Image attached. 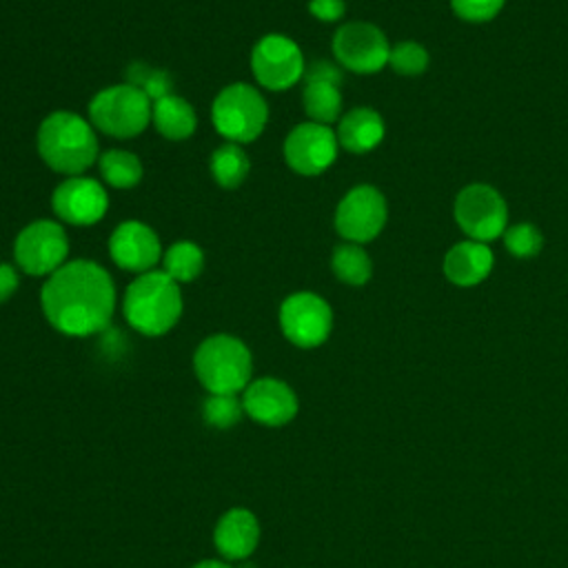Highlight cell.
I'll return each instance as SVG.
<instances>
[{"instance_id":"27","label":"cell","mask_w":568,"mask_h":568,"mask_svg":"<svg viewBox=\"0 0 568 568\" xmlns=\"http://www.w3.org/2000/svg\"><path fill=\"white\" fill-rule=\"evenodd\" d=\"M428 51L415 40H402L390 47L388 67L399 75H419L428 69Z\"/></svg>"},{"instance_id":"5","label":"cell","mask_w":568,"mask_h":568,"mask_svg":"<svg viewBox=\"0 0 568 568\" xmlns=\"http://www.w3.org/2000/svg\"><path fill=\"white\" fill-rule=\"evenodd\" d=\"M153 102L133 84L122 82L98 91L89 102V122L95 131L129 140L151 124Z\"/></svg>"},{"instance_id":"29","label":"cell","mask_w":568,"mask_h":568,"mask_svg":"<svg viewBox=\"0 0 568 568\" xmlns=\"http://www.w3.org/2000/svg\"><path fill=\"white\" fill-rule=\"evenodd\" d=\"M126 80H129V84L138 87L151 102L173 93L169 75L164 71H160V69H151V67H146L142 62H135V64H131L126 69Z\"/></svg>"},{"instance_id":"31","label":"cell","mask_w":568,"mask_h":568,"mask_svg":"<svg viewBox=\"0 0 568 568\" xmlns=\"http://www.w3.org/2000/svg\"><path fill=\"white\" fill-rule=\"evenodd\" d=\"M346 11L344 0H308V13L320 22H337Z\"/></svg>"},{"instance_id":"15","label":"cell","mask_w":568,"mask_h":568,"mask_svg":"<svg viewBox=\"0 0 568 568\" xmlns=\"http://www.w3.org/2000/svg\"><path fill=\"white\" fill-rule=\"evenodd\" d=\"M162 253L158 233L140 220L120 222L109 237V255L115 266L135 275L153 271L162 262Z\"/></svg>"},{"instance_id":"3","label":"cell","mask_w":568,"mask_h":568,"mask_svg":"<svg viewBox=\"0 0 568 568\" xmlns=\"http://www.w3.org/2000/svg\"><path fill=\"white\" fill-rule=\"evenodd\" d=\"M182 291L164 271L135 275L122 297V313L131 328L146 337L169 333L182 315Z\"/></svg>"},{"instance_id":"16","label":"cell","mask_w":568,"mask_h":568,"mask_svg":"<svg viewBox=\"0 0 568 568\" xmlns=\"http://www.w3.org/2000/svg\"><path fill=\"white\" fill-rule=\"evenodd\" d=\"M302 104L311 122L333 124L342 118V69L328 60H315L304 71Z\"/></svg>"},{"instance_id":"24","label":"cell","mask_w":568,"mask_h":568,"mask_svg":"<svg viewBox=\"0 0 568 568\" xmlns=\"http://www.w3.org/2000/svg\"><path fill=\"white\" fill-rule=\"evenodd\" d=\"M331 268L333 275L348 286H362L373 275V262L368 253L362 248V244L355 242H342L333 248Z\"/></svg>"},{"instance_id":"32","label":"cell","mask_w":568,"mask_h":568,"mask_svg":"<svg viewBox=\"0 0 568 568\" xmlns=\"http://www.w3.org/2000/svg\"><path fill=\"white\" fill-rule=\"evenodd\" d=\"M20 286V275L18 268L11 264L0 262V304L7 302L9 297H13V293Z\"/></svg>"},{"instance_id":"10","label":"cell","mask_w":568,"mask_h":568,"mask_svg":"<svg viewBox=\"0 0 568 568\" xmlns=\"http://www.w3.org/2000/svg\"><path fill=\"white\" fill-rule=\"evenodd\" d=\"M388 217V204L384 193L373 184L353 186L335 209V231L355 244L375 240Z\"/></svg>"},{"instance_id":"33","label":"cell","mask_w":568,"mask_h":568,"mask_svg":"<svg viewBox=\"0 0 568 568\" xmlns=\"http://www.w3.org/2000/svg\"><path fill=\"white\" fill-rule=\"evenodd\" d=\"M193 568H231V566L224 561H217V559H204V561L195 564Z\"/></svg>"},{"instance_id":"13","label":"cell","mask_w":568,"mask_h":568,"mask_svg":"<svg viewBox=\"0 0 568 568\" xmlns=\"http://www.w3.org/2000/svg\"><path fill=\"white\" fill-rule=\"evenodd\" d=\"M337 135L328 124L302 122L293 126L284 140V160L300 175H320L337 158Z\"/></svg>"},{"instance_id":"1","label":"cell","mask_w":568,"mask_h":568,"mask_svg":"<svg viewBox=\"0 0 568 568\" xmlns=\"http://www.w3.org/2000/svg\"><path fill=\"white\" fill-rule=\"evenodd\" d=\"M40 306L58 333L89 337L109 326L115 311V284L98 262L69 260L44 280Z\"/></svg>"},{"instance_id":"9","label":"cell","mask_w":568,"mask_h":568,"mask_svg":"<svg viewBox=\"0 0 568 568\" xmlns=\"http://www.w3.org/2000/svg\"><path fill=\"white\" fill-rule=\"evenodd\" d=\"M306 62L295 40L282 33H268L253 44L251 73L268 91H286L304 78Z\"/></svg>"},{"instance_id":"30","label":"cell","mask_w":568,"mask_h":568,"mask_svg":"<svg viewBox=\"0 0 568 568\" xmlns=\"http://www.w3.org/2000/svg\"><path fill=\"white\" fill-rule=\"evenodd\" d=\"M504 2L506 0H450V9L466 22H488L501 11Z\"/></svg>"},{"instance_id":"25","label":"cell","mask_w":568,"mask_h":568,"mask_svg":"<svg viewBox=\"0 0 568 568\" xmlns=\"http://www.w3.org/2000/svg\"><path fill=\"white\" fill-rule=\"evenodd\" d=\"M204 268V251L191 240H178L162 253V271L178 284L197 280Z\"/></svg>"},{"instance_id":"28","label":"cell","mask_w":568,"mask_h":568,"mask_svg":"<svg viewBox=\"0 0 568 568\" xmlns=\"http://www.w3.org/2000/svg\"><path fill=\"white\" fill-rule=\"evenodd\" d=\"M242 413H244V406H242V399H237V395H209L202 406L204 422L213 428L235 426Z\"/></svg>"},{"instance_id":"22","label":"cell","mask_w":568,"mask_h":568,"mask_svg":"<svg viewBox=\"0 0 568 568\" xmlns=\"http://www.w3.org/2000/svg\"><path fill=\"white\" fill-rule=\"evenodd\" d=\"M98 169H100L104 184H109L111 189H118V191L138 186L142 180V173H144L140 158L124 149L104 151L98 158Z\"/></svg>"},{"instance_id":"23","label":"cell","mask_w":568,"mask_h":568,"mask_svg":"<svg viewBox=\"0 0 568 568\" xmlns=\"http://www.w3.org/2000/svg\"><path fill=\"white\" fill-rule=\"evenodd\" d=\"M209 169H211V175H213L217 186H222V189H237L246 180V175L251 171V160L244 153L242 144L226 142V144L217 146L211 153Z\"/></svg>"},{"instance_id":"26","label":"cell","mask_w":568,"mask_h":568,"mask_svg":"<svg viewBox=\"0 0 568 568\" xmlns=\"http://www.w3.org/2000/svg\"><path fill=\"white\" fill-rule=\"evenodd\" d=\"M501 240H504L506 251L513 257H519V260L537 257L541 253V248H544V235L530 222H517V224L506 226Z\"/></svg>"},{"instance_id":"7","label":"cell","mask_w":568,"mask_h":568,"mask_svg":"<svg viewBox=\"0 0 568 568\" xmlns=\"http://www.w3.org/2000/svg\"><path fill=\"white\" fill-rule=\"evenodd\" d=\"M457 226L475 242H493L504 235L508 226V206L501 193L484 182L464 186L453 204Z\"/></svg>"},{"instance_id":"20","label":"cell","mask_w":568,"mask_h":568,"mask_svg":"<svg viewBox=\"0 0 568 568\" xmlns=\"http://www.w3.org/2000/svg\"><path fill=\"white\" fill-rule=\"evenodd\" d=\"M384 120L375 109L357 106L342 113V118L337 120L335 135L344 151L362 155L379 146V142L384 140Z\"/></svg>"},{"instance_id":"18","label":"cell","mask_w":568,"mask_h":568,"mask_svg":"<svg viewBox=\"0 0 568 568\" xmlns=\"http://www.w3.org/2000/svg\"><path fill=\"white\" fill-rule=\"evenodd\" d=\"M213 541L222 557L246 559L260 544V521L246 508H231L217 519Z\"/></svg>"},{"instance_id":"6","label":"cell","mask_w":568,"mask_h":568,"mask_svg":"<svg viewBox=\"0 0 568 568\" xmlns=\"http://www.w3.org/2000/svg\"><path fill=\"white\" fill-rule=\"evenodd\" d=\"M211 120L226 142L246 144L262 135L268 122V104L253 84L233 82L215 95Z\"/></svg>"},{"instance_id":"4","label":"cell","mask_w":568,"mask_h":568,"mask_svg":"<svg viewBox=\"0 0 568 568\" xmlns=\"http://www.w3.org/2000/svg\"><path fill=\"white\" fill-rule=\"evenodd\" d=\"M193 368L209 395H237L251 384L253 357L240 337L217 333L200 342Z\"/></svg>"},{"instance_id":"14","label":"cell","mask_w":568,"mask_h":568,"mask_svg":"<svg viewBox=\"0 0 568 568\" xmlns=\"http://www.w3.org/2000/svg\"><path fill=\"white\" fill-rule=\"evenodd\" d=\"M51 209L60 222L71 226H91L109 209L106 189L89 175H71L51 193Z\"/></svg>"},{"instance_id":"12","label":"cell","mask_w":568,"mask_h":568,"mask_svg":"<svg viewBox=\"0 0 568 568\" xmlns=\"http://www.w3.org/2000/svg\"><path fill=\"white\" fill-rule=\"evenodd\" d=\"M280 328L291 344L300 348H315L331 335L333 311L317 293L297 291L280 306Z\"/></svg>"},{"instance_id":"21","label":"cell","mask_w":568,"mask_h":568,"mask_svg":"<svg viewBox=\"0 0 568 568\" xmlns=\"http://www.w3.org/2000/svg\"><path fill=\"white\" fill-rule=\"evenodd\" d=\"M151 122L162 138L173 140V142L191 138L197 129L195 109L184 98H180L175 93H169L153 102Z\"/></svg>"},{"instance_id":"11","label":"cell","mask_w":568,"mask_h":568,"mask_svg":"<svg viewBox=\"0 0 568 568\" xmlns=\"http://www.w3.org/2000/svg\"><path fill=\"white\" fill-rule=\"evenodd\" d=\"M333 55L353 73H377L388 64L390 44L373 22H346L333 33Z\"/></svg>"},{"instance_id":"2","label":"cell","mask_w":568,"mask_h":568,"mask_svg":"<svg viewBox=\"0 0 568 568\" xmlns=\"http://www.w3.org/2000/svg\"><path fill=\"white\" fill-rule=\"evenodd\" d=\"M42 162L67 178L84 175L98 162V135L89 120L73 111L49 113L36 135Z\"/></svg>"},{"instance_id":"19","label":"cell","mask_w":568,"mask_h":568,"mask_svg":"<svg viewBox=\"0 0 568 568\" xmlns=\"http://www.w3.org/2000/svg\"><path fill=\"white\" fill-rule=\"evenodd\" d=\"M495 257L488 244L464 240L448 248L444 255V275L455 286H475L484 282L493 271Z\"/></svg>"},{"instance_id":"8","label":"cell","mask_w":568,"mask_h":568,"mask_svg":"<svg viewBox=\"0 0 568 568\" xmlns=\"http://www.w3.org/2000/svg\"><path fill=\"white\" fill-rule=\"evenodd\" d=\"M13 257L22 273L49 277L69 262V237L64 226L55 220H33L18 233Z\"/></svg>"},{"instance_id":"17","label":"cell","mask_w":568,"mask_h":568,"mask_svg":"<svg viewBox=\"0 0 568 568\" xmlns=\"http://www.w3.org/2000/svg\"><path fill=\"white\" fill-rule=\"evenodd\" d=\"M242 406L257 424L284 426L297 415V395L277 377H257L242 390Z\"/></svg>"}]
</instances>
